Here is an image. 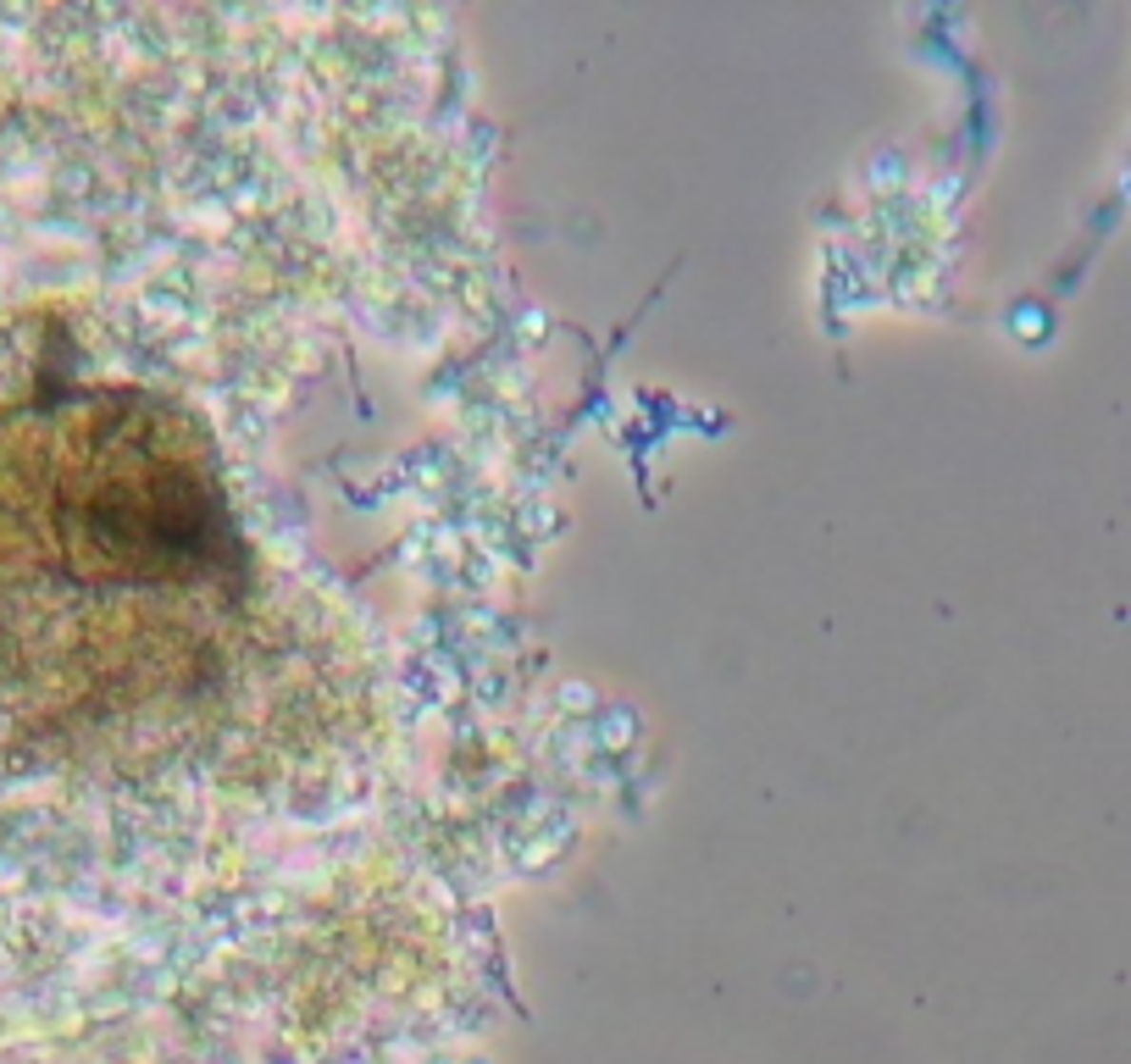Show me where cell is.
Returning <instances> with one entry per match:
<instances>
[{"instance_id":"1","label":"cell","mask_w":1131,"mask_h":1064,"mask_svg":"<svg viewBox=\"0 0 1131 1064\" xmlns=\"http://www.w3.org/2000/svg\"><path fill=\"white\" fill-rule=\"evenodd\" d=\"M0 566L78 588H189L239 566L211 438L123 388L0 416Z\"/></svg>"}]
</instances>
